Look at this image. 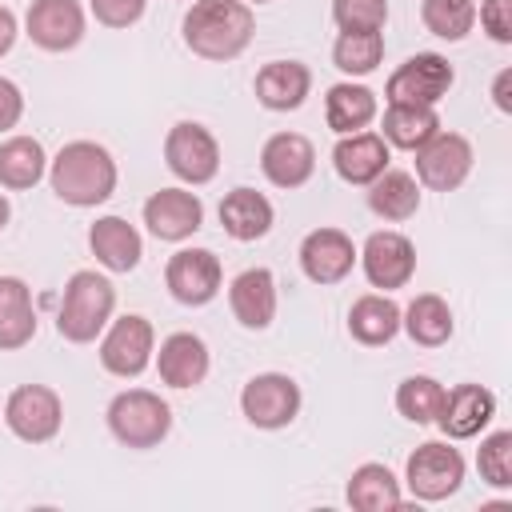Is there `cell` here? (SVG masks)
I'll return each mask as SVG.
<instances>
[{
  "mask_svg": "<svg viewBox=\"0 0 512 512\" xmlns=\"http://www.w3.org/2000/svg\"><path fill=\"white\" fill-rule=\"evenodd\" d=\"M52 192L72 208H96L116 192V160L96 140H72L48 160Z\"/></svg>",
  "mask_w": 512,
  "mask_h": 512,
  "instance_id": "cell-1",
  "label": "cell"
},
{
  "mask_svg": "<svg viewBox=\"0 0 512 512\" xmlns=\"http://www.w3.org/2000/svg\"><path fill=\"white\" fill-rule=\"evenodd\" d=\"M184 44L204 60H236L256 32V16L244 0H192L184 12Z\"/></svg>",
  "mask_w": 512,
  "mask_h": 512,
  "instance_id": "cell-2",
  "label": "cell"
},
{
  "mask_svg": "<svg viewBox=\"0 0 512 512\" xmlns=\"http://www.w3.org/2000/svg\"><path fill=\"white\" fill-rule=\"evenodd\" d=\"M112 308H116V288L108 276L92 272V268H80L68 276L64 284V296H60V312H56V332L68 340V344H92L108 320H112Z\"/></svg>",
  "mask_w": 512,
  "mask_h": 512,
  "instance_id": "cell-3",
  "label": "cell"
},
{
  "mask_svg": "<svg viewBox=\"0 0 512 512\" xmlns=\"http://www.w3.org/2000/svg\"><path fill=\"white\" fill-rule=\"evenodd\" d=\"M172 428V408L148 392V388H128L116 392L108 404V432L124 448H156Z\"/></svg>",
  "mask_w": 512,
  "mask_h": 512,
  "instance_id": "cell-4",
  "label": "cell"
},
{
  "mask_svg": "<svg viewBox=\"0 0 512 512\" xmlns=\"http://www.w3.org/2000/svg\"><path fill=\"white\" fill-rule=\"evenodd\" d=\"M404 484L416 500H428V504L448 500L464 484V456L444 440H428L408 456Z\"/></svg>",
  "mask_w": 512,
  "mask_h": 512,
  "instance_id": "cell-5",
  "label": "cell"
},
{
  "mask_svg": "<svg viewBox=\"0 0 512 512\" xmlns=\"http://www.w3.org/2000/svg\"><path fill=\"white\" fill-rule=\"evenodd\" d=\"M452 80H456V72L440 52H416L388 76L384 96H388V104H428V108H436L448 96Z\"/></svg>",
  "mask_w": 512,
  "mask_h": 512,
  "instance_id": "cell-6",
  "label": "cell"
},
{
  "mask_svg": "<svg viewBox=\"0 0 512 512\" xmlns=\"http://www.w3.org/2000/svg\"><path fill=\"white\" fill-rule=\"evenodd\" d=\"M164 160H168V168H172L176 180H184V184H208L220 172V144H216V136L204 124L180 120L164 136Z\"/></svg>",
  "mask_w": 512,
  "mask_h": 512,
  "instance_id": "cell-7",
  "label": "cell"
},
{
  "mask_svg": "<svg viewBox=\"0 0 512 512\" xmlns=\"http://www.w3.org/2000/svg\"><path fill=\"white\" fill-rule=\"evenodd\" d=\"M240 412L256 428H288L300 416V384L284 372H260L240 392Z\"/></svg>",
  "mask_w": 512,
  "mask_h": 512,
  "instance_id": "cell-8",
  "label": "cell"
},
{
  "mask_svg": "<svg viewBox=\"0 0 512 512\" xmlns=\"http://www.w3.org/2000/svg\"><path fill=\"white\" fill-rule=\"evenodd\" d=\"M4 424L28 444H48L64 424V404L48 384H20L4 400Z\"/></svg>",
  "mask_w": 512,
  "mask_h": 512,
  "instance_id": "cell-9",
  "label": "cell"
},
{
  "mask_svg": "<svg viewBox=\"0 0 512 512\" xmlns=\"http://www.w3.org/2000/svg\"><path fill=\"white\" fill-rule=\"evenodd\" d=\"M152 352H156V332H152V324H148L144 316H136V312L116 316V320L108 324L104 340H100V364H104V372H112V376H120V380L140 376V372L148 368Z\"/></svg>",
  "mask_w": 512,
  "mask_h": 512,
  "instance_id": "cell-10",
  "label": "cell"
},
{
  "mask_svg": "<svg viewBox=\"0 0 512 512\" xmlns=\"http://www.w3.org/2000/svg\"><path fill=\"white\" fill-rule=\"evenodd\" d=\"M356 260H360L368 284H372V288H384V292L404 288V284L412 280V272H416V248H412V240H408L404 232H396V228L372 232V236L364 240V248L356 252Z\"/></svg>",
  "mask_w": 512,
  "mask_h": 512,
  "instance_id": "cell-11",
  "label": "cell"
},
{
  "mask_svg": "<svg viewBox=\"0 0 512 512\" xmlns=\"http://www.w3.org/2000/svg\"><path fill=\"white\" fill-rule=\"evenodd\" d=\"M472 172V144L460 132H436L416 148V176L432 192H452Z\"/></svg>",
  "mask_w": 512,
  "mask_h": 512,
  "instance_id": "cell-12",
  "label": "cell"
},
{
  "mask_svg": "<svg viewBox=\"0 0 512 512\" xmlns=\"http://www.w3.org/2000/svg\"><path fill=\"white\" fill-rule=\"evenodd\" d=\"M220 280H224L220 256L208 248H180L164 268V284H168L172 300H180L188 308L208 304L220 292Z\"/></svg>",
  "mask_w": 512,
  "mask_h": 512,
  "instance_id": "cell-13",
  "label": "cell"
},
{
  "mask_svg": "<svg viewBox=\"0 0 512 512\" xmlns=\"http://www.w3.org/2000/svg\"><path fill=\"white\" fill-rule=\"evenodd\" d=\"M144 224L156 240H168V244H180L188 240L192 232H200L204 224V204L196 192L188 188H160L144 200Z\"/></svg>",
  "mask_w": 512,
  "mask_h": 512,
  "instance_id": "cell-14",
  "label": "cell"
},
{
  "mask_svg": "<svg viewBox=\"0 0 512 512\" xmlns=\"http://www.w3.org/2000/svg\"><path fill=\"white\" fill-rule=\"evenodd\" d=\"M28 40L44 52H68L84 40V8L76 0H32L24 16Z\"/></svg>",
  "mask_w": 512,
  "mask_h": 512,
  "instance_id": "cell-15",
  "label": "cell"
},
{
  "mask_svg": "<svg viewBox=\"0 0 512 512\" xmlns=\"http://www.w3.org/2000/svg\"><path fill=\"white\" fill-rule=\"evenodd\" d=\"M300 268L312 284H340L356 268V244L340 228H316L300 240Z\"/></svg>",
  "mask_w": 512,
  "mask_h": 512,
  "instance_id": "cell-16",
  "label": "cell"
},
{
  "mask_svg": "<svg viewBox=\"0 0 512 512\" xmlns=\"http://www.w3.org/2000/svg\"><path fill=\"white\" fill-rule=\"evenodd\" d=\"M496 416V396L484 384H456L452 392L444 388V404L436 412V424L448 440H472L488 428Z\"/></svg>",
  "mask_w": 512,
  "mask_h": 512,
  "instance_id": "cell-17",
  "label": "cell"
},
{
  "mask_svg": "<svg viewBox=\"0 0 512 512\" xmlns=\"http://www.w3.org/2000/svg\"><path fill=\"white\" fill-rule=\"evenodd\" d=\"M260 168L276 188H300L316 172V148L300 132H276L260 148Z\"/></svg>",
  "mask_w": 512,
  "mask_h": 512,
  "instance_id": "cell-18",
  "label": "cell"
},
{
  "mask_svg": "<svg viewBox=\"0 0 512 512\" xmlns=\"http://www.w3.org/2000/svg\"><path fill=\"white\" fill-rule=\"evenodd\" d=\"M208 344L196 332H172L164 336L156 352V372L168 388H196L208 376Z\"/></svg>",
  "mask_w": 512,
  "mask_h": 512,
  "instance_id": "cell-19",
  "label": "cell"
},
{
  "mask_svg": "<svg viewBox=\"0 0 512 512\" xmlns=\"http://www.w3.org/2000/svg\"><path fill=\"white\" fill-rule=\"evenodd\" d=\"M332 168L344 184H372L388 168V144L380 132H348L332 148Z\"/></svg>",
  "mask_w": 512,
  "mask_h": 512,
  "instance_id": "cell-20",
  "label": "cell"
},
{
  "mask_svg": "<svg viewBox=\"0 0 512 512\" xmlns=\"http://www.w3.org/2000/svg\"><path fill=\"white\" fill-rule=\"evenodd\" d=\"M228 304H232V316L260 332L276 320V276L268 268H244L232 284H228Z\"/></svg>",
  "mask_w": 512,
  "mask_h": 512,
  "instance_id": "cell-21",
  "label": "cell"
},
{
  "mask_svg": "<svg viewBox=\"0 0 512 512\" xmlns=\"http://www.w3.org/2000/svg\"><path fill=\"white\" fill-rule=\"evenodd\" d=\"M256 100L268 108V112H292L308 100L312 92V72L308 64L300 60H272L256 72Z\"/></svg>",
  "mask_w": 512,
  "mask_h": 512,
  "instance_id": "cell-22",
  "label": "cell"
},
{
  "mask_svg": "<svg viewBox=\"0 0 512 512\" xmlns=\"http://www.w3.org/2000/svg\"><path fill=\"white\" fill-rule=\"evenodd\" d=\"M88 248L108 272H132L144 256V240L124 216H100L88 228Z\"/></svg>",
  "mask_w": 512,
  "mask_h": 512,
  "instance_id": "cell-23",
  "label": "cell"
},
{
  "mask_svg": "<svg viewBox=\"0 0 512 512\" xmlns=\"http://www.w3.org/2000/svg\"><path fill=\"white\" fill-rule=\"evenodd\" d=\"M276 212H272V200L256 188H232L224 200H220V224L232 240L248 244V240H260L268 236Z\"/></svg>",
  "mask_w": 512,
  "mask_h": 512,
  "instance_id": "cell-24",
  "label": "cell"
},
{
  "mask_svg": "<svg viewBox=\"0 0 512 512\" xmlns=\"http://www.w3.org/2000/svg\"><path fill=\"white\" fill-rule=\"evenodd\" d=\"M36 336L32 292L20 276H0V352H16Z\"/></svg>",
  "mask_w": 512,
  "mask_h": 512,
  "instance_id": "cell-25",
  "label": "cell"
},
{
  "mask_svg": "<svg viewBox=\"0 0 512 512\" xmlns=\"http://www.w3.org/2000/svg\"><path fill=\"white\" fill-rule=\"evenodd\" d=\"M376 92L364 88V84H332L328 96H324V120L336 136H348V132H364L372 120H376Z\"/></svg>",
  "mask_w": 512,
  "mask_h": 512,
  "instance_id": "cell-26",
  "label": "cell"
},
{
  "mask_svg": "<svg viewBox=\"0 0 512 512\" xmlns=\"http://www.w3.org/2000/svg\"><path fill=\"white\" fill-rule=\"evenodd\" d=\"M348 332H352V340H360V344H368V348L388 344V340L400 332V308H396V300L384 296V292L360 296V300L348 308Z\"/></svg>",
  "mask_w": 512,
  "mask_h": 512,
  "instance_id": "cell-27",
  "label": "cell"
},
{
  "mask_svg": "<svg viewBox=\"0 0 512 512\" xmlns=\"http://www.w3.org/2000/svg\"><path fill=\"white\" fill-rule=\"evenodd\" d=\"M380 128H384L380 132L384 144L404 148V152H416L420 144H428L440 132V116L428 104H388Z\"/></svg>",
  "mask_w": 512,
  "mask_h": 512,
  "instance_id": "cell-28",
  "label": "cell"
},
{
  "mask_svg": "<svg viewBox=\"0 0 512 512\" xmlns=\"http://www.w3.org/2000/svg\"><path fill=\"white\" fill-rule=\"evenodd\" d=\"M348 504L356 512H392L404 504V492H400V480L392 476L388 464H360L352 476H348Z\"/></svg>",
  "mask_w": 512,
  "mask_h": 512,
  "instance_id": "cell-29",
  "label": "cell"
},
{
  "mask_svg": "<svg viewBox=\"0 0 512 512\" xmlns=\"http://www.w3.org/2000/svg\"><path fill=\"white\" fill-rule=\"evenodd\" d=\"M400 328H404L416 344H424V348H440V344H448L456 320H452V308H448L444 296H436V292H420V296L400 312Z\"/></svg>",
  "mask_w": 512,
  "mask_h": 512,
  "instance_id": "cell-30",
  "label": "cell"
},
{
  "mask_svg": "<svg viewBox=\"0 0 512 512\" xmlns=\"http://www.w3.org/2000/svg\"><path fill=\"white\" fill-rule=\"evenodd\" d=\"M368 208L380 220H408L420 208V180L400 168H384L368 184Z\"/></svg>",
  "mask_w": 512,
  "mask_h": 512,
  "instance_id": "cell-31",
  "label": "cell"
},
{
  "mask_svg": "<svg viewBox=\"0 0 512 512\" xmlns=\"http://www.w3.org/2000/svg\"><path fill=\"white\" fill-rule=\"evenodd\" d=\"M48 172V156L40 148V140L32 136H8L0 144V184L4 188H32L40 176Z\"/></svg>",
  "mask_w": 512,
  "mask_h": 512,
  "instance_id": "cell-32",
  "label": "cell"
},
{
  "mask_svg": "<svg viewBox=\"0 0 512 512\" xmlns=\"http://www.w3.org/2000/svg\"><path fill=\"white\" fill-rule=\"evenodd\" d=\"M384 60V32H340L332 44V64L348 76H368Z\"/></svg>",
  "mask_w": 512,
  "mask_h": 512,
  "instance_id": "cell-33",
  "label": "cell"
},
{
  "mask_svg": "<svg viewBox=\"0 0 512 512\" xmlns=\"http://www.w3.org/2000/svg\"><path fill=\"white\" fill-rule=\"evenodd\" d=\"M440 404H444V384L436 376H408L396 388V412L412 424H436Z\"/></svg>",
  "mask_w": 512,
  "mask_h": 512,
  "instance_id": "cell-34",
  "label": "cell"
},
{
  "mask_svg": "<svg viewBox=\"0 0 512 512\" xmlns=\"http://www.w3.org/2000/svg\"><path fill=\"white\" fill-rule=\"evenodd\" d=\"M420 20L440 40H464L476 24V0H424Z\"/></svg>",
  "mask_w": 512,
  "mask_h": 512,
  "instance_id": "cell-35",
  "label": "cell"
},
{
  "mask_svg": "<svg viewBox=\"0 0 512 512\" xmlns=\"http://www.w3.org/2000/svg\"><path fill=\"white\" fill-rule=\"evenodd\" d=\"M476 464H480V476L484 484L492 488H512V432H492L480 440V452H476Z\"/></svg>",
  "mask_w": 512,
  "mask_h": 512,
  "instance_id": "cell-36",
  "label": "cell"
},
{
  "mask_svg": "<svg viewBox=\"0 0 512 512\" xmlns=\"http://www.w3.org/2000/svg\"><path fill=\"white\" fill-rule=\"evenodd\" d=\"M332 20L340 32H380L388 20V0H332Z\"/></svg>",
  "mask_w": 512,
  "mask_h": 512,
  "instance_id": "cell-37",
  "label": "cell"
},
{
  "mask_svg": "<svg viewBox=\"0 0 512 512\" xmlns=\"http://www.w3.org/2000/svg\"><path fill=\"white\" fill-rule=\"evenodd\" d=\"M92 4V16L104 24V28H128L144 16V4L148 0H88Z\"/></svg>",
  "mask_w": 512,
  "mask_h": 512,
  "instance_id": "cell-38",
  "label": "cell"
},
{
  "mask_svg": "<svg viewBox=\"0 0 512 512\" xmlns=\"http://www.w3.org/2000/svg\"><path fill=\"white\" fill-rule=\"evenodd\" d=\"M476 16L496 44H512V0H484Z\"/></svg>",
  "mask_w": 512,
  "mask_h": 512,
  "instance_id": "cell-39",
  "label": "cell"
},
{
  "mask_svg": "<svg viewBox=\"0 0 512 512\" xmlns=\"http://www.w3.org/2000/svg\"><path fill=\"white\" fill-rule=\"evenodd\" d=\"M20 116H24V92L8 76H0V132L16 128Z\"/></svg>",
  "mask_w": 512,
  "mask_h": 512,
  "instance_id": "cell-40",
  "label": "cell"
},
{
  "mask_svg": "<svg viewBox=\"0 0 512 512\" xmlns=\"http://www.w3.org/2000/svg\"><path fill=\"white\" fill-rule=\"evenodd\" d=\"M492 100H496V108H500V112H512V68H500V72H496Z\"/></svg>",
  "mask_w": 512,
  "mask_h": 512,
  "instance_id": "cell-41",
  "label": "cell"
},
{
  "mask_svg": "<svg viewBox=\"0 0 512 512\" xmlns=\"http://www.w3.org/2000/svg\"><path fill=\"white\" fill-rule=\"evenodd\" d=\"M12 44H16V16H12V8L0 4V56H4Z\"/></svg>",
  "mask_w": 512,
  "mask_h": 512,
  "instance_id": "cell-42",
  "label": "cell"
},
{
  "mask_svg": "<svg viewBox=\"0 0 512 512\" xmlns=\"http://www.w3.org/2000/svg\"><path fill=\"white\" fill-rule=\"evenodd\" d=\"M8 216H12V208H8V196H4V192H0V228H4V224H8Z\"/></svg>",
  "mask_w": 512,
  "mask_h": 512,
  "instance_id": "cell-43",
  "label": "cell"
},
{
  "mask_svg": "<svg viewBox=\"0 0 512 512\" xmlns=\"http://www.w3.org/2000/svg\"><path fill=\"white\" fill-rule=\"evenodd\" d=\"M244 4H248V0H244ZM252 4H268V0H252Z\"/></svg>",
  "mask_w": 512,
  "mask_h": 512,
  "instance_id": "cell-44",
  "label": "cell"
}]
</instances>
